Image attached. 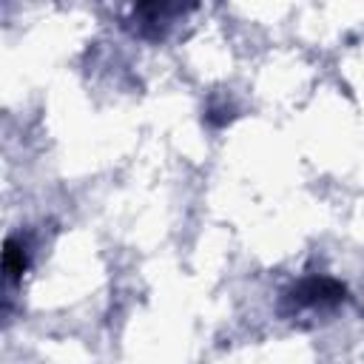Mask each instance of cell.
<instances>
[{
  "label": "cell",
  "mask_w": 364,
  "mask_h": 364,
  "mask_svg": "<svg viewBox=\"0 0 364 364\" xmlns=\"http://www.w3.org/2000/svg\"><path fill=\"white\" fill-rule=\"evenodd\" d=\"M23 250H26V247H20V245H17V239H9V242H6L3 267H6L9 279H17V276L23 273V267H26V253H23Z\"/></svg>",
  "instance_id": "obj_1"
}]
</instances>
